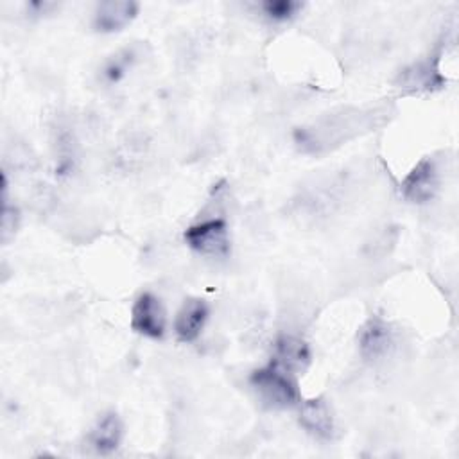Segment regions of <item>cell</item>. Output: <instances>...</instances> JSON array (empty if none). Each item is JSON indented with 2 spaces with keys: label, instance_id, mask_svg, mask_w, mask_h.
<instances>
[{
  "label": "cell",
  "instance_id": "obj_1",
  "mask_svg": "<svg viewBox=\"0 0 459 459\" xmlns=\"http://www.w3.org/2000/svg\"><path fill=\"white\" fill-rule=\"evenodd\" d=\"M249 384L258 398L273 409H287L299 402V391L292 373L274 360L255 369L249 377Z\"/></svg>",
  "mask_w": 459,
  "mask_h": 459
},
{
  "label": "cell",
  "instance_id": "obj_2",
  "mask_svg": "<svg viewBox=\"0 0 459 459\" xmlns=\"http://www.w3.org/2000/svg\"><path fill=\"white\" fill-rule=\"evenodd\" d=\"M183 238L190 249L206 258H224L230 255L231 240L226 221L206 219L188 226Z\"/></svg>",
  "mask_w": 459,
  "mask_h": 459
},
{
  "label": "cell",
  "instance_id": "obj_3",
  "mask_svg": "<svg viewBox=\"0 0 459 459\" xmlns=\"http://www.w3.org/2000/svg\"><path fill=\"white\" fill-rule=\"evenodd\" d=\"M131 328L149 339H161L167 330V314L161 299L152 292H142L131 308Z\"/></svg>",
  "mask_w": 459,
  "mask_h": 459
},
{
  "label": "cell",
  "instance_id": "obj_4",
  "mask_svg": "<svg viewBox=\"0 0 459 459\" xmlns=\"http://www.w3.org/2000/svg\"><path fill=\"white\" fill-rule=\"evenodd\" d=\"M393 346H394L393 326L385 319L378 316H371L359 332L360 355L366 360H380L391 353Z\"/></svg>",
  "mask_w": 459,
  "mask_h": 459
},
{
  "label": "cell",
  "instance_id": "obj_5",
  "mask_svg": "<svg viewBox=\"0 0 459 459\" xmlns=\"http://www.w3.org/2000/svg\"><path fill=\"white\" fill-rule=\"evenodd\" d=\"M439 188V172L432 160L423 158L405 176L402 183V194L411 203L430 201Z\"/></svg>",
  "mask_w": 459,
  "mask_h": 459
},
{
  "label": "cell",
  "instance_id": "obj_6",
  "mask_svg": "<svg viewBox=\"0 0 459 459\" xmlns=\"http://www.w3.org/2000/svg\"><path fill=\"white\" fill-rule=\"evenodd\" d=\"M138 14V4L133 0H109L97 4L93 11V29L99 32H117L129 25Z\"/></svg>",
  "mask_w": 459,
  "mask_h": 459
},
{
  "label": "cell",
  "instance_id": "obj_7",
  "mask_svg": "<svg viewBox=\"0 0 459 459\" xmlns=\"http://www.w3.org/2000/svg\"><path fill=\"white\" fill-rule=\"evenodd\" d=\"M299 423L317 439H332L335 421L330 405L323 398H310L299 402Z\"/></svg>",
  "mask_w": 459,
  "mask_h": 459
},
{
  "label": "cell",
  "instance_id": "obj_8",
  "mask_svg": "<svg viewBox=\"0 0 459 459\" xmlns=\"http://www.w3.org/2000/svg\"><path fill=\"white\" fill-rule=\"evenodd\" d=\"M208 305L201 298L186 299L176 314L174 319V333L181 342L195 341L208 319Z\"/></svg>",
  "mask_w": 459,
  "mask_h": 459
},
{
  "label": "cell",
  "instance_id": "obj_9",
  "mask_svg": "<svg viewBox=\"0 0 459 459\" xmlns=\"http://www.w3.org/2000/svg\"><path fill=\"white\" fill-rule=\"evenodd\" d=\"M122 436H124V425H122L118 414L106 412L91 427V430L88 434V441L97 454L108 455L118 448Z\"/></svg>",
  "mask_w": 459,
  "mask_h": 459
},
{
  "label": "cell",
  "instance_id": "obj_10",
  "mask_svg": "<svg viewBox=\"0 0 459 459\" xmlns=\"http://www.w3.org/2000/svg\"><path fill=\"white\" fill-rule=\"evenodd\" d=\"M273 360L294 375L308 366L310 348L296 335H280L274 342Z\"/></svg>",
  "mask_w": 459,
  "mask_h": 459
},
{
  "label": "cell",
  "instance_id": "obj_11",
  "mask_svg": "<svg viewBox=\"0 0 459 459\" xmlns=\"http://www.w3.org/2000/svg\"><path fill=\"white\" fill-rule=\"evenodd\" d=\"M441 82H443V79H441L437 68L434 65H430L429 61L414 65L400 75V84L403 88H411V90H432L434 86H439Z\"/></svg>",
  "mask_w": 459,
  "mask_h": 459
},
{
  "label": "cell",
  "instance_id": "obj_12",
  "mask_svg": "<svg viewBox=\"0 0 459 459\" xmlns=\"http://www.w3.org/2000/svg\"><path fill=\"white\" fill-rule=\"evenodd\" d=\"M256 9L269 22L281 23V22H287L292 16H296L298 11L301 9V4L294 2V0H264V2L256 4Z\"/></svg>",
  "mask_w": 459,
  "mask_h": 459
},
{
  "label": "cell",
  "instance_id": "obj_13",
  "mask_svg": "<svg viewBox=\"0 0 459 459\" xmlns=\"http://www.w3.org/2000/svg\"><path fill=\"white\" fill-rule=\"evenodd\" d=\"M133 59H134V54H133L131 50H126V52L115 56L113 59H109V61L106 63V68H104V77H106V81H108V82H117V81H120V79L126 75V72L129 70Z\"/></svg>",
  "mask_w": 459,
  "mask_h": 459
}]
</instances>
